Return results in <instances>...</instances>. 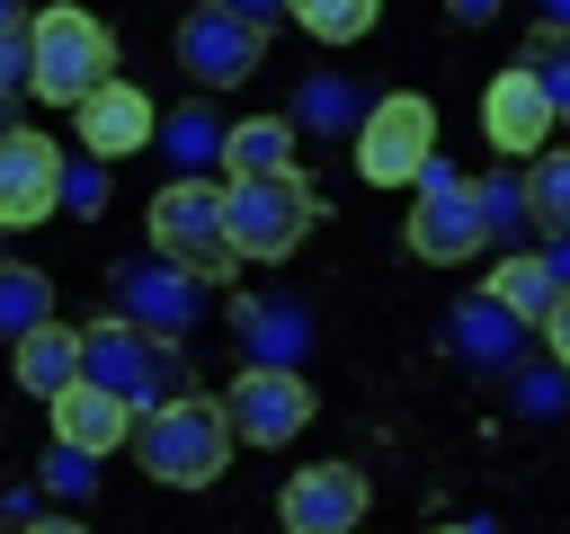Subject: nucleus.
Listing matches in <instances>:
<instances>
[{
    "label": "nucleus",
    "instance_id": "1",
    "mask_svg": "<svg viewBox=\"0 0 570 534\" xmlns=\"http://www.w3.org/2000/svg\"><path fill=\"white\" fill-rule=\"evenodd\" d=\"M134 445H142V472H151L160 490H214V481L232 472V418H223V400H205V392H178V400L142 409V418H134Z\"/></svg>",
    "mask_w": 570,
    "mask_h": 534
},
{
    "label": "nucleus",
    "instance_id": "2",
    "mask_svg": "<svg viewBox=\"0 0 570 534\" xmlns=\"http://www.w3.org/2000/svg\"><path fill=\"white\" fill-rule=\"evenodd\" d=\"M321 222V196L303 169H267V178H223V231H232V258L240 267H276L312 240Z\"/></svg>",
    "mask_w": 570,
    "mask_h": 534
},
{
    "label": "nucleus",
    "instance_id": "3",
    "mask_svg": "<svg viewBox=\"0 0 570 534\" xmlns=\"http://www.w3.org/2000/svg\"><path fill=\"white\" fill-rule=\"evenodd\" d=\"M80 383H98V392L134 400V418H142V409H160V400H178V392H187V356H178V338L134 329L125 312H107V320H89V329H80Z\"/></svg>",
    "mask_w": 570,
    "mask_h": 534
},
{
    "label": "nucleus",
    "instance_id": "4",
    "mask_svg": "<svg viewBox=\"0 0 570 534\" xmlns=\"http://www.w3.org/2000/svg\"><path fill=\"white\" fill-rule=\"evenodd\" d=\"M107 71H116L107 18H89L80 0H53L45 18H27V89H36V98L71 107V98H89Z\"/></svg>",
    "mask_w": 570,
    "mask_h": 534
},
{
    "label": "nucleus",
    "instance_id": "5",
    "mask_svg": "<svg viewBox=\"0 0 570 534\" xmlns=\"http://www.w3.org/2000/svg\"><path fill=\"white\" fill-rule=\"evenodd\" d=\"M151 249L160 258H178L187 276H205V285H223L240 258H232V231H223V187L205 178V169H178L160 196H151Z\"/></svg>",
    "mask_w": 570,
    "mask_h": 534
},
{
    "label": "nucleus",
    "instance_id": "6",
    "mask_svg": "<svg viewBox=\"0 0 570 534\" xmlns=\"http://www.w3.org/2000/svg\"><path fill=\"white\" fill-rule=\"evenodd\" d=\"M428 160H436V107L419 89H383L356 116V169H365V187H419Z\"/></svg>",
    "mask_w": 570,
    "mask_h": 534
},
{
    "label": "nucleus",
    "instance_id": "7",
    "mask_svg": "<svg viewBox=\"0 0 570 534\" xmlns=\"http://www.w3.org/2000/svg\"><path fill=\"white\" fill-rule=\"evenodd\" d=\"M401 240H410V258H428V267H463V258H481V249H490V231H481L472 178H454L445 160H428V169H419V205H410Z\"/></svg>",
    "mask_w": 570,
    "mask_h": 534
},
{
    "label": "nucleus",
    "instance_id": "8",
    "mask_svg": "<svg viewBox=\"0 0 570 534\" xmlns=\"http://www.w3.org/2000/svg\"><path fill=\"white\" fill-rule=\"evenodd\" d=\"M223 418H232V445L285 454V436L312 427V383H303L294 365H240L232 392H223Z\"/></svg>",
    "mask_w": 570,
    "mask_h": 534
},
{
    "label": "nucleus",
    "instance_id": "9",
    "mask_svg": "<svg viewBox=\"0 0 570 534\" xmlns=\"http://www.w3.org/2000/svg\"><path fill=\"white\" fill-rule=\"evenodd\" d=\"M258 53H267V27H249V18L223 9V0H196V9L178 18V62H187L196 89H240V80L258 71Z\"/></svg>",
    "mask_w": 570,
    "mask_h": 534
},
{
    "label": "nucleus",
    "instance_id": "10",
    "mask_svg": "<svg viewBox=\"0 0 570 534\" xmlns=\"http://www.w3.org/2000/svg\"><path fill=\"white\" fill-rule=\"evenodd\" d=\"M116 312L134 320V329H160V338H178V329H196L205 312H214V285L205 276H187L178 258H125L116 267Z\"/></svg>",
    "mask_w": 570,
    "mask_h": 534
},
{
    "label": "nucleus",
    "instance_id": "11",
    "mask_svg": "<svg viewBox=\"0 0 570 534\" xmlns=\"http://www.w3.org/2000/svg\"><path fill=\"white\" fill-rule=\"evenodd\" d=\"M62 205V151L36 125H0V231H27Z\"/></svg>",
    "mask_w": 570,
    "mask_h": 534
},
{
    "label": "nucleus",
    "instance_id": "12",
    "mask_svg": "<svg viewBox=\"0 0 570 534\" xmlns=\"http://www.w3.org/2000/svg\"><path fill=\"white\" fill-rule=\"evenodd\" d=\"M285 534H356L365 525V472L356 463H303L276 498Z\"/></svg>",
    "mask_w": 570,
    "mask_h": 534
},
{
    "label": "nucleus",
    "instance_id": "13",
    "mask_svg": "<svg viewBox=\"0 0 570 534\" xmlns=\"http://www.w3.org/2000/svg\"><path fill=\"white\" fill-rule=\"evenodd\" d=\"M151 125H160V107H151L134 80H116V71H107L89 98H71V134L89 142V160H125V151H142Z\"/></svg>",
    "mask_w": 570,
    "mask_h": 534
},
{
    "label": "nucleus",
    "instance_id": "14",
    "mask_svg": "<svg viewBox=\"0 0 570 534\" xmlns=\"http://www.w3.org/2000/svg\"><path fill=\"white\" fill-rule=\"evenodd\" d=\"M552 98L534 89V71L525 62H508L490 89H481V134H490V151H543L552 142Z\"/></svg>",
    "mask_w": 570,
    "mask_h": 534
},
{
    "label": "nucleus",
    "instance_id": "15",
    "mask_svg": "<svg viewBox=\"0 0 570 534\" xmlns=\"http://www.w3.org/2000/svg\"><path fill=\"white\" fill-rule=\"evenodd\" d=\"M45 409H53V436L80 445V454H116V445H134V400H116V392H98V383L53 392Z\"/></svg>",
    "mask_w": 570,
    "mask_h": 534
},
{
    "label": "nucleus",
    "instance_id": "16",
    "mask_svg": "<svg viewBox=\"0 0 570 534\" xmlns=\"http://www.w3.org/2000/svg\"><path fill=\"white\" fill-rule=\"evenodd\" d=\"M454 356L463 365H481V374H508L517 356H525V320L499 303V294H472V303H454Z\"/></svg>",
    "mask_w": 570,
    "mask_h": 534
},
{
    "label": "nucleus",
    "instance_id": "17",
    "mask_svg": "<svg viewBox=\"0 0 570 534\" xmlns=\"http://www.w3.org/2000/svg\"><path fill=\"white\" fill-rule=\"evenodd\" d=\"M9 374H18V392H27V400H53V392H71V383H80V329H62V320H36L27 338H9Z\"/></svg>",
    "mask_w": 570,
    "mask_h": 534
},
{
    "label": "nucleus",
    "instance_id": "18",
    "mask_svg": "<svg viewBox=\"0 0 570 534\" xmlns=\"http://www.w3.org/2000/svg\"><path fill=\"white\" fill-rule=\"evenodd\" d=\"M267 169H294V116L223 125V178H267Z\"/></svg>",
    "mask_w": 570,
    "mask_h": 534
},
{
    "label": "nucleus",
    "instance_id": "19",
    "mask_svg": "<svg viewBox=\"0 0 570 534\" xmlns=\"http://www.w3.org/2000/svg\"><path fill=\"white\" fill-rule=\"evenodd\" d=\"M232 329H240L249 365H303V347H312V320H303L294 303H240Z\"/></svg>",
    "mask_w": 570,
    "mask_h": 534
},
{
    "label": "nucleus",
    "instance_id": "20",
    "mask_svg": "<svg viewBox=\"0 0 570 534\" xmlns=\"http://www.w3.org/2000/svg\"><path fill=\"white\" fill-rule=\"evenodd\" d=\"M490 294H499V303H508V312H517V320L534 329V320L552 312V294H561V276L543 267V249H534V258H525V249H499V267H490Z\"/></svg>",
    "mask_w": 570,
    "mask_h": 534
},
{
    "label": "nucleus",
    "instance_id": "21",
    "mask_svg": "<svg viewBox=\"0 0 570 534\" xmlns=\"http://www.w3.org/2000/svg\"><path fill=\"white\" fill-rule=\"evenodd\" d=\"M36 320H53V276L0 258V338H27Z\"/></svg>",
    "mask_w": 570,
    "mask_h": 534
},
{
    "label": "nucleus",
    "instance_id": "22",
    "mask_svg": "<svg viewBox=\"0 0 570 534\" xmlns=\"http://www.w3.org/2000/svg\"><path fill=\"white\" fill-rule=\"evenodd\" d=\"M356 89L338 80V71H321V80H303L294 89V134H356Z\"/></svg>",
    "mask_w": 570,
    "mask_h": 534
},
{
    "label": "nucleus",
    "instance_id": "23",
    "mask_svg": "<svg viewBox=\"0 0 570 534\" xmlns=\"http://www.w3.org/2000/svg\"><path fill=\"white\" fill-rule=\"evenodd\" d=\"M151 142H160L178 169L223 160V125H214V107H178V116H160V125H151Z\"/></svg>",
    "mask_w": 570,
    "mask_h": 534
},
{
    "label": "nucleus",
    "instance_id": "24",
    "mask_svg": "<svg viewBox=\"0 0 570 534\" xmlns=\"http://www.w3.org/2000/svg\"><path fill=\"white\" fill-rule=\"evenodd\" d=\"M285 18H294L303 36H321V44H356V36L383 18V0H285Z\"/></svg>",
    "mask_w": 570,
    "mask_h": 534
},
{
    "label": "nucleus",
    "instance_id": "25",
    "mask_svg": "<svg viewBox=\"0 0 570 534\" xmlns=\"http://www.w3.org/2000/svg\"><path fill=\"white\" fill-rule=\"evenodd\" d=\"M472 205H481V231H490L499 249H517V231H534L525 178H472Z\"/></svg>",
    "mask_w": 570,
    "mask_h": 534
},
{
    "label": "nucleus",
    "instance_id": "26",
    "mask_svg": "<svg viewBox=\"0 0 570 534\" xmlns=\"http://www.w3.org/2000/svg\"><path fill=\"white\" fill-rule=\"evenodd\" d=\"M525 205H534V222L543 231H570V151H534V169H525Z\"/></svg>",
    "mask_w": 570,
    "mask_h": 534
},
{
    "label": "nucleus",
    "instance_id": "27",
    "mask_svg": "<svg viewBox=\"0 0 570 534\" xmlns=\"http://www.w3.org/2000/svg\"><path fill=\"white\" fill-rule=\"evenodd\" d=\"M525 71H534V89L552 98V116H570V27H534V44H525Z\"/></svg>",
    "mask_w": 570,
    "mask_h": 534
},
{
    "label": "nucleus",
    "instance_id": "28",
    "mask_svg": "<svg viewBox=\"0 0 570 534\" xmlns=\"http://www.w3.org/2000/svg\"><path fill=\"white\" fill-rule=\"evenodd\" d=\"M561 383H570V374H561L552 356H543L534 374H517V365H508V400H517L525 418H552V409H561Z\"/></svg>",
    "mask_w": 570,
    "mask_h": 534
},
{
    "label": "nucleus",
    "instance_id": "29",
    "mask_svg": "<svg viewBox=\"0 0 570 534\" xmlns=\"http://www.w3.org/2000/svg\"><path fill=\"white\" fill-rule=\"evenodd\" d=\"M45 490H53V498H89V490H98V454H80V445L53 436V454H45Z\"/></svg>",
    "mask_w": 570,
    "mask_h": 534
},
{
    "label": "nucleus",
    "instance_id": "30",
    "mask_svg": "<svg viewBox=\"0 0 570 534\" xmlns=\"http://www.w3.org/2000/svg\"><path fill=\"white\" fill-rule=\"evenodd\" d=\"M62 205L71 214H107V169L89 160V169H62Z\"/></svg>",
    "mask_w": 570,
    "mask_h": 534
},
{
    "label": "nucleus",
    "instance_id": "31",
    "mask_svg": "<svg viewBox=\"0 0 570 534\" xmlns=\"http://www.w3.org/2000/svg\"><path fill=\"white\" fill-rule=\"evenodd\" d=\"M534 329H543V356H552V365H561V374H570V285H561V294H552V312H543V320H534Z\"/></svg>",
    "mask_w": 570,
    "mask_h": 534
},
{
    "label": "nucleus",
    "instance_id": "32",
    "mask_svg": "<svg viewBox=\"0 0 570 534\" xmlns=\"http://www.w3.org/2000/svg\"><path fill=\"white\" fill-rule=\"evenodd\" d=\"M18 89H27V27L0 36V98H18Z\"/></svg>",
    "mask_w": 570,
    "mask_h": 534
},
{
    "label": "nucleus",
    "instance_id": "33",
    "mask_svg": "<svg viewBox=\"0 0 570 534\" xmlns=\"http://www.w3.org/2000/svg\"><path fill=\"white\" fill-rule=\"evenodd\" d=\"M18 534H89V525L62 507V516H18Z\"/></svg>",
    "mask_w": 570,
    "mask_h": 534
},
{
    "label": "nucleus",
    "instance_id": "34",
    "mask_svg": "<svg viewBox=\"0 0 570 534\" xmlns=\"http://www.w3.org/2000/svg\"><path fill=\"white\" fill-rule=\"evenodd\" d=\"M445 9H454V27H490L499 18V0H445Z\"/></svg>",
    "mask_w": 570,
    "mask_h": 534
},
{
    "label": "nucleus",
    "instance_id": "35",
    "mask_svg": "<svg viewBox=\"0 0 570 534\" xmlns=\"http://www.w3.org/2000/svg\"><path fill=\"white\" fill-rule=\"evenodd\" d=\"M223 9H240L249 27H276V18H285V0H223Z\"/></svg>",
    "mask_w": 570,
    "mask_h": 534
},
{
    "label": "nucleus",
    "instance_id": "36",
    "mask_svg": "<svg viewBox=\"0 0 570 534\" xmlns=\"http://www.w3.org/2000/svg\"><path fill=\"white\" fill-rule=\"evenodd\" d=\"M543 267H552V276L570 285V231H552V240H543Z\"/></svg>",
    "mask_w": 570,
    "mask_h": 534
},
{
    "label": "nucleus",
    "instance_id": "37",
    "mask_svg": "<svg viewBox=\"0 0 570 534\" xmlns=\"http://www.w3.org/2000/svg\"><path fill=\"white\" fill-rule=\"evenodd\" d=\"M27 27V0H0V36H18Z\"/></svg>",
    "mask_w": 570,
    "mask_h": 534
},
{
    "label": "nucleus",
    "instance_id": "38",
    "mask_svg": "<svg viewBox=\"0 0 570 534\" xmlns=\"http://www.w3.org/2000/svg\"><path fill=\"white\" fill-rule=\"evenodd\" d=\"M543 18H552V27H570V0H543Z\"/></svg>",
    "mask_w": 570,
    "mask_h": 534
},
{
    "label": "nucleus",
    "instance_id": "39",
    "mask_svg": "<svg viewBox=\"0 0 570 534\" xmlns=\"http://www.w3.org/2000/svg\"><path fill=\"white\" fill-rule=\"evenodd\" d=\"M436 534H472V525H436Z\"/></svg>",
    "mask_w": 570,
    "mask_h": 534
},
{
    "label": "nucleus",
    "instance_id": "40",
    "mask_svg": "<svg viewBox=\"0 0 570 534\" xmlns=\"http://www.w3.org/2000/svg\"><path fill=\"white\" fill-rule=\"evenodd\" d=\"M0 125H9V98H0Z\"/></svg>",
    "mask_w": 570,
    "mask_h": 534
}]
</instances>
